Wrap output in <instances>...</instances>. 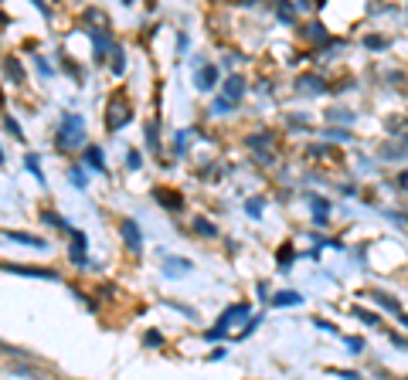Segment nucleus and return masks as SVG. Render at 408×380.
<instances>
[{"label":"nucleus","instance_id":"obj_24","mask_svg":"<svg viewBox=\"0 0 408 380\" xmlns=\"http://www.w3.org/2000/svg\"><path fill=\"white\" fill-rule=\"evenodd\" d=\"M327 136H330V139H347L350 133H347V129H327Z\"/></svg>","mask_w":408,"mask_h":380},{"label":"nucleus","instance_id":"obj_18","mask_svg":"<svg viewBox=\"0 0 408 380\" xmlns=\"http://www.w3.org/2000/svg\"><path fill=\"white\" fill-rule=\"evenodd\" d=\"M34 160H38V156H28V160H24V167L31 170L34 177H38V183H41V187H45V173H41V167H38V163H34Z\"/></svg>","mask_w":408,"mask_h":380},{"label":"nucleus","instance_id":"obj_8","mask_svg":"<svg viewBox=\"0 0 408 380\" xmlns=\"http://www.w3.org/2000/svg\"><path fill=\"white\" fill-rule=\"evenodd\" d=\"M225 95L232 99V102H238L242 95H245V78L242 75H232L228 82H225Z\"/></svg>","mask_w":408,"mask_h":380},{"label":"nucleus","instance_id":"obj_1","mask_svg":"<svg viewBox=\"0 0 408 380\" xmlns=\"http://www.w3.org/2000/svg\"><path fill=\"white\" fill-rule=\"evenodd\" d=\"M55 143H58V150H62V153L79 150L82 143H85V119H82L79 112H72V116H65V119H62Z\"/></svg>","mask_w":408,"mask_h":380},{"label":"nucleus","instance_id":"obj_9","mask_svg":"<svg viewBox=\"0 0 408 380\" xmlns=\"http://www.w3.org/2000/svg\"><path fill=\"white\" fill-rule=\"evenodd\" d=\"M154 197H157V204H163L167 211H177V207L184 204V200H181V194H171V190H163V187H157V190H154Z\"/></svg>","mask_w":408,"mask_h":380},{"label":"nucleus","instance_id":"obj_2","mask_svg":"<svg viewBox=\"0 0 408 380\" xmlns=\"http://www.w3.org/2000/svg\"><path fill=\"white\" fill-rule=\"evenodd\" d=\"M129 119H133V109H129L123 92H116V95L109 99V109H106V129L116 133V129H123Z\"/></svg>","mask_w":408,"mask_h":380},{"label":"nucleus","instance_id":"obj_26","mask_svg":"<svg viewBox=\"0 0 408 380\" xmlns=\"http://www.w3.org/2000/svg\"><path fill=\"white\" fill-rule=\"evenodd\" d=\"M402 187H405V190H408V173H402Z\"/></svg>","mask_w":408,"mask_h":380},{"label":"nucleus","instance_id":"obj_6","mask_svg":"<svg viewBox=\"0 0 408 380\" xmlns=\"http://www.w3.org/2000/svg\"><path fill=\"white\" fill-rule=\"evenodd\" d=\"M68 234H72V261H75V265H85V234L75 228H68Z\"/></svg>","mask_w":408,"mask_h":380},{"label":"nucleus","instance_id":"obj_14","mask_svg":"<svg viewBox=\"0 0 408 380\" xmlns=\"http://www.w3.org/2000/svg\"><path fill=\"white\" fill-rule=\"evenodd\" d=\"M4 68H7V78H11V82H24V68H21L14 58L4 61Z\"/></svg>","mask_w":408,"mask_h":380},{"label":"nucleus","instance_id":"obj_13","mask_svg":"<svg viewBox=\"0 0 408 380\" xmlns=\"http://www.w3.org/2000/svg\"><path fill=\"white\" fill-rule=\"evenodd\" d=\"M299 303H303L299 292H279V295L272 299V305H299Z\"/></svg>","mask_w":408,"mask_h":380},{"label":"nucleus","instance_id":"obj_3","mask_svg":"<svg viewBox=\"0 0 408 380\" xmlns=\"http://www.w3.org/2000/svg\"><path fill=\"white\" fill-rule=\"evenodd\" d=\"M245 316H249V305H245V303L232 305V309H225V316L218 320V326H215V330H208V340H218V336H225V330H228L232 322L245 320Z\"/></svg>","mask_w":408,"mask_h":380},{"label":"nucleus","instance_id":"obj_21","mask_svg":"<svg viewBox=\"0 0 408 380\" xmlns=\"http://www.w3.org/2000/svg\"><path fill=\"white\" fill-rule=\"evenodd\" d=\"M269 143H272L269 136H249V146H252V150H259V146H269Z\"/></svg>","mask_w":408,"mask_h":380},{"label":"nucleus","instance_id":"obj_22","mask_svg":"<svg viewBox=\"0 0 408 380\" xmlns=\"http://www.w3.org/2000/svg\"><path fill=\"white\" fill-rule=\"evenodd\" d=\"M364 45L367 48H388V38H367Z\"/></svg>","mask_w":408,"mask_h":380},{"label":"nucleus","instance_id":"obj_16","mask_svg":"<svg viewBox=\"0 0 408 380\" xmlns=\"http://www.w3.org/2000/svg\"><path fill=\"white\" fill-rule=\"evenodd\" d=\"M262 207H266V200H262V197H249V200H245V211H249L252 217H259Z\"/></svg>","mask_w":408,"mask_h":380},{"label":"nucleus","instance_id":"obj_23","mask_svg":"<svg viewBox=\"0 0 408 380\" xmlns=\"http://www.w3.org/2000/svg\"><path fill=\"white\" fill-rule=\"evenodd\" d=\"M330 119H344V122H350L354 116H350V112H337V109H330Z\"/></svg>","mask_w":408,"mask_h":380},{"label":"nucleus","instance_id":"obj_19","mask_svg":"<svg viewBox=\"0 0 408 380\" xmlns=\"http://www.w3.org/2000/svg\"><path fill=\"white\" fill-rule=\"evenodd\" d=\"M167 265H171V272H190V261H184V259H171Z\"/></svg>","mask_w":408,"mask_h":380},{"label":"nucleus","instance_id":"obj_11","mask_svg":"<svg viewBox=\"0 0 408 380\" xmlns=\"http://www.w3.org/2000/svg\"><path fill=\"white\" fill-rule=\"evenodd\" d=\"M323 89H327V82L320 75H303V82H299V92H313V95H320Z\"/></svg>","mask_w":408,"mask_h":380},{"label":"nucleus","instance_id":"obj_4","mask_svg":"<svg viewBox=\"0 0 408 380\" xmlns=\"http://www.w3.org/2000/svg\"><path fill=\"white\" fill-rule=\"evenodd\" d=\"M123 241H126V248H129L133 255H140V251H143V231H140V224H136L133 217H126V221H123Z\"/></svg>","mask_w":408,"mask_h":380},{"label":"nucleus","instance_id":"obj_25","mask_svg":"<svg viewBox=\"0 0 408 380\" xmlns=\"http://www.w3.org/2000/svg\"><path fill=\"white\" fill-rule=\"evenodd\" d=\"M289 259H293V251H289V248H279V261H283V265H286V261H289Z\"/></svg>","mask_w":408,"mask_h":380},{"label":"nucleus","instance_id":"obj_20","mask_svg":"<svg viewBox=\"0 0 408 380\" xmlns=\"http://www.w3.org/2000/svg\"><path fill=\"white\" fill-rule=\"evenodd\" d=\"M194 228L201 231V234H218V228H215V224H211V221H198V224H194Z\"/></svg>","mask_w":408,"mask_h":380},{"label":"nucleus","instance_id":"obj_17","mask_svg":"<svg viewBox=\"0 0 408 380\" xmlns=\"http://www.w3.org/2000/svg\"><path fill=\"white\" fill-rule=\"evenodd\" d=\"M4 126H7V133H11L14 139H24V133H21V126H17L14 116H4Z\"/></svg>","mask_w":408,"mask_h":380},{"label":"nucleus","instance_id":"obj_7","mask_svg":"<svg viewBox=\"0 0 408 380\" xmlns=\"http://www.w3.org/2000/svg\"><path fill=\"white\" fill-rule=\"evenodd\" d=\"M4 272L11 275H41V278H58L55 272H48V268H31V265H14V261H7L4 265Z\"/></svg>","mask_w":408,"mask_h":380},{"label":"nucleus","instance_id":"obj_10","mask_svg":"<svg viewBox=\"0 0 408 380\" xmlns=\"http://www.w3.org/2000/svg\"><path fill=\"white\" fill-rule=\"evenodd\" d=\"M4 238L7 241H17V244H31V248H45L48 241H41V238H34V234H24V231H4Z\"/></svg>","mask_w":408,"mask_h":380},{"label":"nucleus","instance_id":"obj_5","mask_svg":"<svg viewBox=\"0 0 408 380\" xmlns=\"http://www.w3.org/2000/svg\"><path fill=\"white\" fill-rule=\"evenodd\" d=\"M215 82H218V72H215V65H204V68H198V78H194V85L201 92H211L215 89Z\"/></svg>","mask_w":408,"mask_h":380},{"label":"nucleus","instance_id":"obj_15","mask_svg":"<svg viewBox=\"0 0 408 380\" xmlns=\"http://www.w3.org/2000/svg\"><path fill=\"white\" fill-rule=\"evenodd\" d=\"M367 295H371V299H375L377 305H385V309H392V313H402V305L394 303V299H388L385 292H367Z\"/></svg>","mask_w":408,"mask_h":380},{"label":"nucleus","instance_id":"obj_12","mask_svg":"<svg viewBox=\"0 0 408 380\" xmlns=\"http://www.w3.org/2000/svg\"><path fill=\"white\" fill-rule=\"evenodd\" d=\"M85 167L106 173V163H102V150H99V146H89V150H85Z\"/></svg>","mask_w":408,"mask_h":380}]
</instances>
